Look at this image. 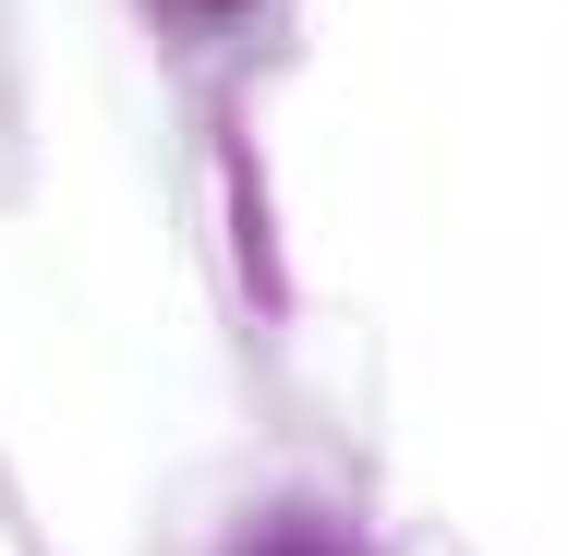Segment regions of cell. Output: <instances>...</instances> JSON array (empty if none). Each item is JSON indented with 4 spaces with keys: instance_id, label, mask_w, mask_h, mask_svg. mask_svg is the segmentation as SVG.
<instances>
[{
    "instance_id": "obj_1",
    "label": "cell",
    "mask_w": 568,
    "mask_h": 556,
    "mask_svg": "<svg viewBox=\"0 0 568 556\" xmlns=\"http://www.w3.org/2000/svg\"><path fill=\"white\" fill-rule=\"evenodd\" d=\"M242 556H351V545L327 533V520H303V508H278V520H254V533H242Z\"/></svg>"
}]
</instances>
